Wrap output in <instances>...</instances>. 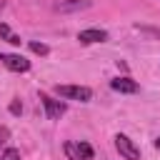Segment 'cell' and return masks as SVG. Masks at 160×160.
Wrapping results in <instances>:
<instances>
[{
	"mask_svg": "<svg viewBox=\"0 0 160 160\" xmlns=\"http://www.w3.org/2000/svg\"><path fill=\"white\" fill-rule=\"evenodd\" d=\"M0 160H20V150H15V148H8V150L0 155Z\"/></svg>",
	"mask_w": 160,
	"mask_h": 160,
	"instance_id": "8fae6325",
	"label": "cell"
},
{
	"mask_svg": "<svg viewBox=\"0 0 160 160\" xmlns=\"http://www.w3.org/2000/svg\"><path fill=\"white\" fill-rule=\"evenodd\" d=\"M110 88L115 92H138L140 90V85L130 78H115V80H110Z\"/></svg>",
	"mask_w": 160,
	"mask_h": 160,
	"instance_id": "52a82bcc",
	"label": "cell"
},
{
	"mask_svg": "<svg viewBox=\"0 0 160 160\" xmlns=\"http://www.w3.org/2000/svg\"><path fill=\"white\" fill-rule=\"evenodd\" d=\"M40 100H42L45 112H48V118H50V120L62 118V115H65V110H68V105H65L62 100H55V98H50V95H40Z\"/></svg>",
	"mask_w": 160,
	"mask_h": 160,
	"instance_id": "5b68a950",
	"label": "cell"
},
{
	"mask_svg": "<svg viewBox=\"0 0 160 160\" xmlns=\"http://www.w3.org/2000/svg\"><path fill=\"white\" fill-rule=\"evenodd\" d=\"M30 50H32L35 55H48V52H50V48H48L45 42H30Z\"/></svg>",
	"mask_w": 160,
	"mask_h": 160,
	"instance_id": "30bf717a",
	"label": "cell"
},
{
	"mask_svg": "<svg viewBox=\"0 0 160 160\" xmlns=\"http://www.w3.org/2000/svg\"><path fill=\"white\" fill-rule=\"evenodd\" d=\"M8 135H10V130H8V128H0V145H5Z\"/></svg>",
	"mask_w": 160,
	"mask_h": 160,
	"instance_id": "4fadbf2b",
	"label": "cell"
},
{
	"mask_svg": "<svg viewBox=\"0 0 160 160\" xmlns=\"http://www.w3.org/2000/svg\"><path fill=\"white\" fill-rule=\"evenodd\" d=\"M0 62L12 72H28L30 70V60H25L22 55H15V52H0Z\"/></svg>",
	"mask_w": 160,
	"mask_h": 160,
	"instance_id": "3957f363",
	"label": "cell"
},
{
	"mask_svg": "<svg viewBox=\"0 0 160 160\" xmlns=\"http://www.w3.org/2000/svg\"><path fill=\"white\" fill-rule=\"evenodd\" d=\"M158 148H160V138H158Z\"/></svg>",
	"mask_w": 160,
	"mask_h": 160,
	"instance_id": "5bb4252c",
	"label": "cell"
},
{
	"mask_svg": "<svg viewBox=\"0 0 160 160\" xmlns=\"http://www.w3.org/2000/svg\"><path fill=\"white\" fill-rule=\"evenodd\" d=\"M10 112H12V115H20V112H22V105H20L18 100H12V102H10Z\"/></svg>",
	"mask_w": 160,
	"mask_h": 160,
	"instance_id": "7c38bea8",
	"label": "cell"
},
{
	"mask_svg": "<svg viewBox=\"0 0 160 160\" xmlns=\"http://www.w3.org/2000/svg\"><path fill=\"white\" fill-rule=\"evenodd\" d=\"M115 148H118V152L125 158V160H140V148L128 138V135H115Z\"/></svg>",
	"mask_w": 160,
	"mask_h": 160,
	"instance_id": "7a4b0ae2",
	"label": "cell"
},
{
	"mask_svg": "<svg viewBox=\"0 0 160 160\" xmlns=\"http://www.w3.org/2000/svg\"><path fill=\"white\" fill-rule=\"evenodd\" d=\"M85 8H90V0H65V2L58 5L60 12H78V10H85Z\"/></svg>",
	"mask_w": 160,
	"mask_h": 160,
	"instance_id": "ba28073f",
	"label": "cell"
},
{
	"mask_svg": "<svg viewBox=\"0 0 160 160\" xmlns=\"http://www.w3.org/2000/svg\"><path fill=\"white\" fill-rule=\"evenodd\" d=\"M55 92L65 100H80V102H88L92 98V90L85 85H55Z\"/></svg>",
	"mask_w": 160,
	"mask_h": 160,
	"instance_id": "6da1fadb",
	"label": "cell"
},
{
	"mask_svg": "<svg viewBox=\"0 0 160 160\" xmlns=\"http://www.w3.org/2000/svg\"><path fill=\"white\" fill-rule=\"evenodd\" d=\"M0 35H2V38H5L8 42H12V45H20V42H22V40L18 38V35H12V32H10V28H8L5 22H0Z\"/></svg>",
	"mask_w": 160,
	"mask_h": 160,
	"instance_id": "9c48e42d",
	"label": "cell"
},
{
	"mask_svg": "<svg viewBox=\"0 0 160 160\" xmlns=\"http://www.w3.org/2000/svg\"><path fill=\"white\" fill-rule=\"evenodd\" d=\"M78 40H80L82 45L105 42V40H108V32H105V30H98V28H90V30H80V32H78Z\"/></svg>",
	"mask_w": 160,
	"mask_h": 160,
	"instance_id": "8992f818",
	"label": "cell"
},
{
	"mask_svg": "<svg viewBox=\"0 0 160 160\" xmlns=\"http://www.w3.org/2000/svg\"><path fill=\"white\" fill-rule=\"evenodd\" d=\"M68 160H92V148L88 142H65Z\"/></svg>",
	"mask_w": 160,
	"mask_h": 160,
	"instance_id": "277c9868",
	"label": "cell"
}]
</instances>
